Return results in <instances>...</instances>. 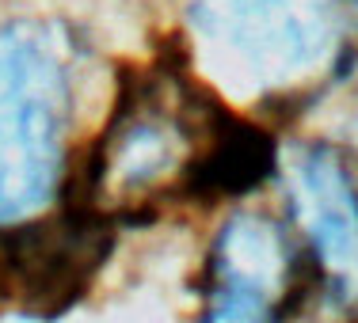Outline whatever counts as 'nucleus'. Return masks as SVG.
Segmentation results:
<instances>
[{
	"label": "nucleus",
	"mask_w": 358,
	"mask_h": 323,
	"mask_svg": "<svg viewBox=\"0 0 358 323\" xmlns=\"http://www.w3.org/2000/svg\"><path fill=\"white\" fill-rule=\"evenodd\" d=\"M297 301V259L282 228L259 213H236L210 251V293L202 323H282Z\"/></svg>",
	"instance_id": "f03ea898"
},
{
	"label": "nucleus",
	"mask_w": 358,
	"mask_h": 323,
	"mask_svg": "<svg viewBox=\"0 0 358 323\" xmlns=\"http://www.w3.org/2000/svg\"><path fill=\"white\" fill-rule=\"evenodd\" d=\"M110 248V228L96 209H69L62 220L20 228L4 243V266L35 308H62L92 282Z\"/></svg>",
	"instance_id": "7ed1b4c3"
},
{
	"label": "nucleus",
	"mask_w": 358,
	"mask_h": 323,
	"mask_svg": "<svg viewBox=\"0 0 358 323\" xmlns=\"http://www.w3.org/2000/svg\"><path fill=\"white\" fill-rule=\"evenodd\" d=\"M8 323H27V320H8Z\"/></svg>",
	"instance_id": "423d86ee"
},
{
	"label": "nucleus",
	"mask_w": 358,
	"mask_h": 323,
	"mask_svg": "<svg viewBox=\"0 0 358 323\" xmlns=\"http://www.w3.org/2000/svg\"><path fill=\"white\" fill-rule=\"evenodd\" d=\"M289 198L305 240L317 255L328 285L339 296L358 293V190L339 160L324 149L297 156L289 172Z\"/></svg>",
	"instance_id": "20e7f679"
},
{
	"label": "nucleus",
	"mask_w": 358,
	"mask_h": 323,
	"mask_svg": "<svg viewBox=\"0 0 358 323\" xmlns=\"http://www.w3.org/2000/svg\"><path fill=\"white\" fill-rule=\"evenodd\" d=\"M73 110L69 54L54 27L0 31V225L38 213L62 179V137Z\"/></svg>",
	"instance_id": "f257e3e1"
},
{
	"label": "nucleus",
	"mask_w": 358,
	"mask_h": 323,
	"mask_svg": "<svg viewBox=\"0 0 358 323\" xmlns=\"http://www.w3.org/2000/svg\"><path fill=\"white\" fill-rule=\"evenodd\" d=\"M202 23L229 50H244L259 76L301 73L328 38L324 23L297 20L294 0H202Z\"/></svg>",
	"instance_id": "39448f33"
}]
</instances>
